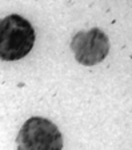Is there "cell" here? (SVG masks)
Returning a JSON list of instances; mask_svg holds the SVG:
<instances>
[{
    "instance_id": "1",
    "label": "cell",
    "mask_w": 132,
    "mask_h": 150,
    "mask_svg": "<svg viewBox=\"0 0 132 150\" xmlns=\"http://www.w3.org/2000/svg\"><path fill=\"white\" fill-rule=\"evenodd\" d=\"M35 42V31L27 19L9 15L0 19V59L17 61L31 52Z\"/></svg>"
},
{
    "instance_id": "2",
    "label": "cell",
    "mask_w": 132,
    "mask_h": 150,
    "mask_svg": "<svg viewBox=\"0 0 132 150\" xmlns=\"http://www.w3.org/2000/svg\"><path fill=\"white\" fill-rule=\"evenodd\" d=\"M17 150H61L63 137L52 121L44 117H31L17 134Z\"/></svg>"
},
{
    "instance_id": "3",
    "label": "cell",
    "mask_w": 132,
    "mask_h": 150,
    "mask_svg": "<svg viewBox=\"0 0 132 150\" xmlns=\"http://www.w3.org/2000/svg\"><path fill=\"white\" fill-rule=\"evenodd\" d=\"M71 49L76 61L81 65L92 67L107 57L109 52V40L99 28L80 31L72 39Z\"/></svg>"
}]
</instances>
